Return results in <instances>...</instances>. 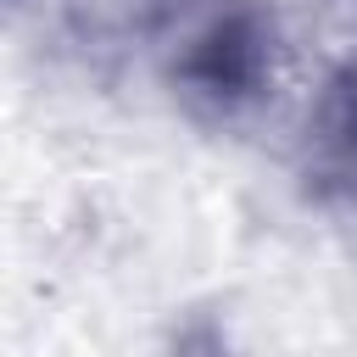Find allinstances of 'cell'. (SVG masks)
<instances>
[{
	"label": "cell",
	"instance_id": "obj_1",
	"mask_svg": "<svg viewBox=\"0 0 357 357\" xmlns=\"http://www.w3.org/2000/svg\"><path fill=\"white\" fill-rule=\"evenodd\" d=\"M273 78V22L234 0V6H218L201 28L184 33L178 56H173V84L206 106V112H240L251 106Z\"/></svg>",
	"mask_w": 357,
	"mask_h": 357
},
{
	"label": "cell",
	"instance_id": "obj_2",
	"mask_svg": "<svg viewBox=\"0 0 357 357\" xmlns=\"http://www.w3.org/2000/svg\"><path fill=\"white\" fill-rule=\"evenodd\" d=\"M312 134H318V151H324L329 178H340L357 195V56L329 78V89L318 100Z\"/></svg>",
	"mask_w": 357,
	"mask_h": 357
},
{
	"label": "cell",
	"instance_id": "obj_3",
	"mask_svg": "<svg viewBox=\"0 0 357 357\" xmlns=\"http://www.w3.org/2000/svg\"><path fill=\"white\" fill-rule=\"evenodd\" d=\"M178 357H229V346H223V335L218 329H190L184 340H178Z\"/></svg>",
	"mask_w": 357,
	"mask_h": 357
}]
</instances>
